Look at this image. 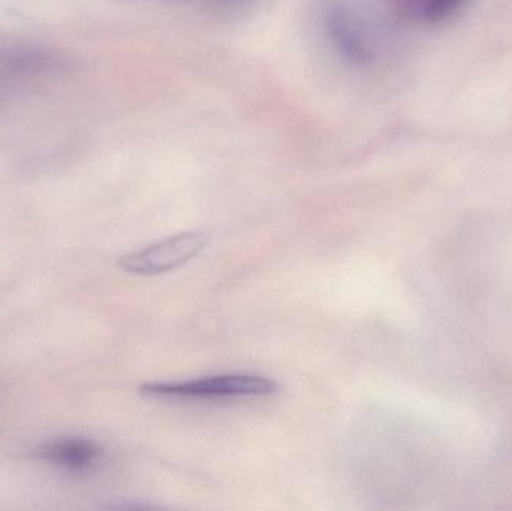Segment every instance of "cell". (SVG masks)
Segmentation results:
<instances>
[{"label":"cell","instance_id":"2","mask_svg":"<svg viewBox=\"0 0 512 511\" xmlns=\"http://www.w3.org/2000/svg\"><path fill=\"white\" fill-rule=\"evenodd\" d=\"M209 243L206 231L192 230L167 237L147 246L143 251L132 252L120 258V269L131 275L156 276L179 269L192 258L200 255Z\"/></svg>","mask_w":512,"mask_h":511},{"label":"cell","instance_id":"3","mask_svg":"<svg viewBox=\"0 0 512 511\" xmlns=\"http://www.w3.org/2000/svg\"><path fill=\"white\" fill-rule=\"evenodd\" d=\"M36 458L68 473H87L101 461L102 450L86 438H60L39 447Z\"/></svg>","mask_w":512,"mask_h":511},{"label":"cell","instance_id":"1","mask_svg":"<svg viewBox=\"0 0 512 511\" xmlns=\"http://www.w3.org/2000/svg\"><path fill=\"white\" fill-rule=\"evenodd\" d=\"M279 386L271 378L251 374L215 375L180 383H150L140 387L141 395L162 399H213L265 398L276 395Z\"/></svg>","mask_w":512,"mask_h":511},{"label":"cell","instance_id":"6","mask_svg":"<svg viewBox=\"0 0 512 511\" xmlns=\"http://www.w3.org/2000/svg\"><path fill=\"white\" fill-rule=\"evenodd\" d=\"M397 2L402 3L409 11L423 15L427 20H430V15L436 5V0H397Z\"/></svg>","mask_w":512,"mask_h":511},{"label":"cell","instance_id":"4","mask_svg":"<svg viewBox=\"0 0 512 511\" xmlns=\"http://www.w3.org/2000/svg\"><path fill=\"white\" fill-rule=\"evenodd\" d=\"M325 29L337 50L357 65H364L372 59L366 36L361 33L351 12L340 5H328L324 14Z\"/></svg>","mask_w":512,"mask_h":511},{"label":"cell","instance_id":"5","mask_svg":"<svg viewBox=\"0 0 512 511\" xmlns=\"http://www.w3.org/2000/svg\"><path fill=\"white\" fill-rule=\"evenodd\" d=\"M466 0H436L435 8H433L430 20L433 23H439V21L448 20L453 17L456 12L460 11Z\"/></svg>","mask_w":512,"mask_h":511}]
</instances>
